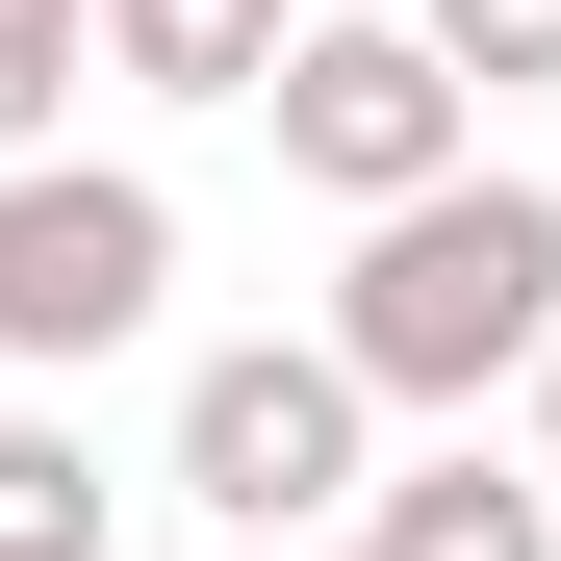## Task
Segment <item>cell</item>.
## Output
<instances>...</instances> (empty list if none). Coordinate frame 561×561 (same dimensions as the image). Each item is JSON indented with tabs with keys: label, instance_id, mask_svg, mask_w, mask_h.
<instances>
[{
	"label": "cell",
	"instance_id": "6da1fadb",
	"mask_svg": "<svg viewBox=\"0 0 561 561\" xmlns=\"http://www.w3.org/2000/svg\"><path fill=\"white\" fill-rule=\"evenodd\" d=\"M332 332H357V383L383 409H485L561 357V179H409V205H357V280H332Z\"/></svg>",
	"mask_w": 561,
	"mask_h": 561
},
{
	"label": "cell",
	"instance_id": "7a4b0ae2",
	"mask_svg": "<svg viewBox=\"0 0 561 561\" xmlns=\"http://www.w3.org/2000/svg\"><path fill=\"white\" fill-rule=\"evenodd\" d=\"M357 332H255V357H205L179 383V511H230L255 561L280 536H332V511H383V459H357Z\"/></svg>",
	"mask_w": 561,
	"mask_h": 561
},
{
	"label": "cell",
	"instance_id": "3957f363",
	"mask_svg": "<svg viewBox=\"0 0 561 561\" xmlns=\"http://www.w3.org/2000/svg\"><path fill=\"white\" fill-rule=\"evenodd\" d=\"M179 280V205L128 153H0V357L26 383H77V357H128Z\"/></svg>",
	"mask_w": 561,
	"mask_h": 561
},
{
	"label": "cell",
	"instance_id": "277c9868",
	"mask_svg": "<svg viewBox=\"0 0 561 561\" xmlns=\"http://www.w3.org/2000/svg\"><path fill=\"white\" fill-rule=\"evenodd\" d=\"M255 103H280V179H332V205H409V179H459L485 77H459V51H434V0H409V26H307Z\"/></svg>",
	"mask_w": 561,
	"mask_h": 561
},
{
	"label": "cell",
	"instance_id": "5b68a950",
	"mask_svg": "<svg viewBox=\"0 0 561 561\" xmlns=\"http://www.w3.org/2000/svg\"><path fill=\"white\" fill-rule=\"evenodd\" d=\"M536 485H561V459H536ZM536 485H511L485 434H459V459H409V485L357 511V536H383V561H561V511H536Z\"/></svg>",
	"mask_w": 561,
	"mask_h": 561
},
{
	"label": "cell",
	"instance_id": "8992f818",
	"mask_svg": "<svg viewBox=\"0 0 561 561\" xmlns=\"http://www.w3.org/2000/svg\"><path fill=\"white\" fill-rule=\"evenodd\" d=\"M280 51H307L280 0H103V77H153V103H255Z\"/></svg>",
	"mask_w": 561,
	"mask_h": 561
},
{
	"label": "cell",
	"instance_id": "52a82bcc",
	"mask_svg": "<svg viewBox=\"0 0 561 561\" xmlns=\"http://www.w3.org/2000/svg\"><path fill=\"white\" fill-rule=\"evenodd\" d=\"M0 561H103V459L51 409H0Z\"/></svg>",
	"mask_w": 561,
	"mask_h": 561
},
{
	"label": "cell",
	"instance_id": "ba28073f",
	"mask_svg": "<svg viewBox=\"0 0 561 561\" xmlns=\"http://www.w3.org/2000/svg\"><path fill=\"white\" fill-rule=\"evenodd\" d=\"M77 51H103V0H0V153H51V103H77Z\"/></svg>",
	"mask_w": 561,
	"mask_h": 561
},
{
	"label": "cell",
	"instance_id": "9c48e42d",
	"mask_svg": "<svg viewBox=\"0 0 561 561\" xmlns=\"http://www.w3.org/2000/svg\"><path fill=\"white\" fill-rule=\"evenodd\" d=\"M434 51L459 77H561V0H434Z\"/></svg>",
	"mask_w": 561,
	"mask_h": 561
},
{
	"label": "cell",
	"instance_id": "30bf717a",
	"mask_svg": "<svg viewBox=\"0 0 561 561\" xmlns=\"http://www.w3.org/2000/svg\"><path fill=\"white\" fill-rule=\"evenodd\" d=\"M280 561H383V536H280Z\"/></svg>",
	"mask_w": 561,
	"mask_h": 561
},
{
	"label": "cell",
	"instance_id": "8fae6325",
	"mask_svg": "<svg viewBox=\"0 0 561 561\" xmlns=\"http://www.w3.org/2000/svg\"><path fill=\"white\" fill-rule=\"evenodd\" d=\"M536 459H561V357H536Z\"/></svg>",
	"mask_w": 561,
	"mask_h": 561
}]
</instances>
